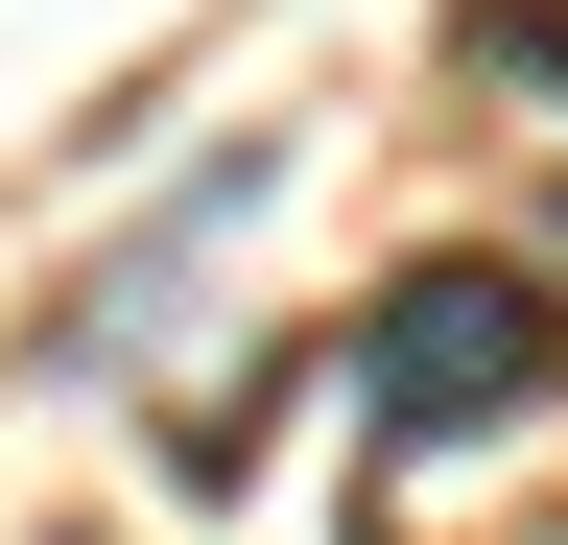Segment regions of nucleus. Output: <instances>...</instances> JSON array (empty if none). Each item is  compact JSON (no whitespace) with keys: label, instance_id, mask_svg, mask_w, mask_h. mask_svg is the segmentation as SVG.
Segmentation results:
<instances>
[{"label":"nucleus","instance_id":"obj_1","mask_svg":"<svg viewBox=\"0 0 568 545\" xmlns=\"http://www.w3.org/2000/svg\"><path fill=\"white\" fill-rule=\"evenodd\" d=\"M545 380H568V309H545V285H497V261H426V285H379V332H355V403H379V451L521 427Z\"/></svg>","mask_w":568,"mask_h":545}]
</instances>
